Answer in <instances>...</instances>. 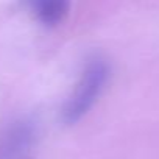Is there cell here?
I'll use <instances>...</instances> for the list:
<instances>
[{"mask_svg": "<svg viewBox=\"0 0 159 159\" xmlns=\"http://www.w3.org/2000/svg\"><path fill=\"white\" fill-rule=\"evenodd\" d=\"M109 76V66L106 61L95 58L88 62L81 80L78 81L75 91L69 97L62 109V120L66 123H75L81 119L97 102Z\"/></svg>", "mask_w": 159, "mask_h": 159, "instance_id": "cell-1", "label": "cell"}, {"mask_svg": "<svg viewBox=\"0 0 159 159\" xmlns=\"http://www.w3.org/2000/svg\"><path fill=\"white\" fill-rule=\"evenodd\" d=\"M24 2L34 17L47 27L61 24L70 11V0H24Z\"/></svg>", "mask_w": 159, "mask_h": 159, "instance_id": "cell-2", "label": "cell"}]
</instances>
